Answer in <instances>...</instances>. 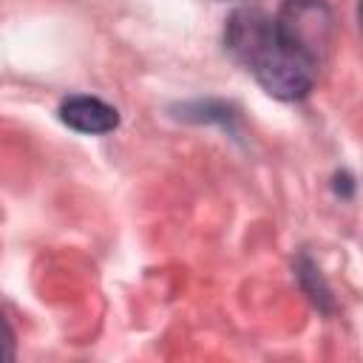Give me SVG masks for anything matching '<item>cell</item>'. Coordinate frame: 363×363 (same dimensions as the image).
I'll list each match as a JSON object with an SVG mask.
<instances>
[{
  "instance_id": "obj_1",
  "label": "cell",
  "mask_w": 363,
  "mask_h": 363,
  "mask_svg": "<svg viewBox=\"0 0 363 363\" xmlns=\"http://www.w3.org/2000/svg\"><path fill=\"white\" fill-rule=\"evenodd\" d=\"M224 43L230 54L250 68L261 88L275 99H303L318 79V65L289 48L278 37L275 20L261 9L233 11L224 28Z\"/></svg>"
},
{
  "instance_id": "obj_2",
  "label": "cell",
  "mask_w": 363,
  "mask_h": 363,
  "mask_svg": "<svg viewBox=\"0 0 363 363\" xmlns=\"http://www.w3.org/2000/svg\"><path fill=\"white\" fill-rule=\"evenodd\" d=\"M275 31L320 68L335 43V14L326 0H286L275 17Z\"/></svg>"
},
{
  "instance_id": "obj_3",
  "label": "cell",
  "mask_w": 363,
  "mask_h": 363,
  "mask_svg": "<svg viewBox=\"0 0 363 363\" xmlns=\"http://www.w3.org/2000/svg\"><path fill=\"white\" fill-rule=\"evenodd\" d=\"M60 119L71 128V130H79V133H111L116 125H119V113L113 105L96 99V96H68L62 105H60Z\"/></svg>"
},
{
  "instance_id": "obj_4",
  "label": "cell",
  "mask_w": 363,
  "mask_h": 363,
  "mask_svg": "<svg viewBox=\"0 0 363 363\" xmlns=\"http://www.w3.org/2000/svg\"><path fill=\"white\" fill-rule=\"evenodd\" d=\"M11 357H14V332L0 312V360H11Z\"/></svg>"
}]
</instances>
